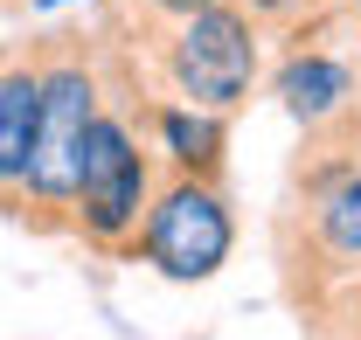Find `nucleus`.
Instances as JSON below:
<instances>
[{
  "label": "nucleus",
  "mask_w": 361,
  "mask_h": 340,
  "mask_svg": "<svg viewBox=\"0 0 361 340\" xmlns=\"http://www.w3.org/2000/svg\"><path fill=\"white\" fill-rule=\"evenodd\" d=\"M7 7H28V0H0V14H7Z\"/></svg>",
  "instance_id": "obj_11"
},
{
  "label": "nucleus",
  "mask_w": 361,
  "mask_h": 340,
  "mask_svg": "<svg viewBox=\"0 0 361 340\" xmlns=\"http://www.w3.org/2000/svg\"><path fill=\"white\" fill-rule=\"evenodd\" d=\"M28 49L42 70V111H35V153H28V181H21V222L35 236H70L84 132L104 104V35L97 28H42Z\"/></svg>",
  "instance_id": "obj_2"
},
{
  "label": "nucleus",
  "mask_w": 361,
  "mask_h": 340,
  "mask_svg": "<svg viewBox=\"0 0 361 340\" xmlns=\"http://www.w3.org/2000/svg\"><path fill=\"white\" fill-rule=\"evenodd\" d=\"M146 139L180 174H223L229 167V119L223 111H202V104H180V97H146Z\"/></svg>",
  "instance_id": "obj_7"
},
{
  "label": "nucleus",
  "mask_w": 361,
  "mask_h": 340,
  "mask_svg": "<svg viewBox=\"0 0 361 340\" xmlns=\"http://www.w3.org/2000/svg\"><path fill=\"white\" fill-rule=\"evenodd\" d=\"M355 21H361V0H355Z\"/></svg>",
  "instance_id": "obj_12"
},
{
  "label": "nucleus",
  "mask_w": 361,
  "mask_h": 340,
  "mask_svg": "<svg viewBox=\"0 0 361 340\" xmlns=\"http://www.w3.org/2000/svg\"><path fill=\"white\" fill-rule=\"evenodd\" d=\"M56 7H77V0H28V14H56Z\"/></svg>",
  "instance_id": "obj_10"
},
{
  "label": "nucleus",
  "mask_w": 361,
  "mask_h": 340,
  "mask_svg": "<svg viewBox=\"0 0 361 340\" xmlns=\"http://www.w3.org/2000/svg\"><path fill=\"white\" fill-rule=\"evenodd\" d=\"M133 63L153 97H180V104L236 119L264 84V28L243 14V0H209L188 21L160 28Z\"/></svg>",
  "instance_id": "obj_3"
},
{
  "label": "nucleus",
  "mask_w": 361,
  "mask_h": 340,
  "mask_svg": "<svg viewBox=\"0 0 361 340\" xmlns=\"http://www.w3.org/2000/svg\"><path fill=\"white\" fill-rule=\"evenodd\" d=\"M271 257L292 320L361 271V97L326 126H299V153L271 209Z\"/></svg>",
  "instance_id": "obj_1"
},
{
  "label": "nucleus",
  "mask_w": 361,
  "mask_h": 340,
  "mask_svg": "<svg viewBox=\"0 0 361 340\" xmlns=\"http://www.w3.org/2000/svg\"><path fill=\"white\" fill-rule=\"evenodd\" d=\"M299 334L306 340H361V271L341 278L313 312H299Z\"/></svg>",
  "instance_id": "obj_9"
},
{
  "label": "nucleus",
  "mask_w": 361,
  "mask_h": 340,
  "mask_svg": "<svg viewBox=\"0 0 361 340\" xmlns=\"http://www.w3.org/2000/svg\"><path fill=\"white\" fill-rule=\"evenodd\" d=\"M35 111H42V70L35 49L0 56V215L21 222V181L35 153Z\"/></svg>",
  "instance_id": "obj_6"
},
{
  "label": "nucleus",
  "mask_w": 361,
  "mask_h": 340,
  "mask_svg": "<svg viewBox=\"0 0 361 340\" xmlns=\"http://www.w3.org/2000/svg\"><path fill=\"white\" fill-rule=\"evenodd\" d=\"M264 84H271L278 111H285L292 126H326L334 111H348V104L361 97V70L348 63V56L306 42V49H285Z\"/></svg>",
  "instance_id": "obj_5"
},
{
  "label": "nucleus",
  "mask_w": 361,
  "mask_h": 340,
  "mask_svg": "<svg viewBox=\"0 0 361 340\" xmlns=\"http://www.w3.org/2000/svg\"><path fill=\"white\" fill-rule=\"evenodd\" d=\"M236 250V202L223 174H180L167 167L153 188V209L139 222L126 264H146L174 285H209Z\"/></svg>",
  "instance_id": "obj_4"
},
{
  "label": "nucleus",
  "mask_w": 361,
  "mask_h": 340,
  "mask_svg": "<svg viewBox=\"0 0 361 340\" xmlns=\"http://www.w3.org/2000/svg\"><path fill=\"white\" fill-rule=\"evenodd\" d=\"M243 14L264 28V42L306 49V42H326L341 21H355V0H243Z\"/></svg>",
  "instance_id": "obj_8"
}]
</instances>
